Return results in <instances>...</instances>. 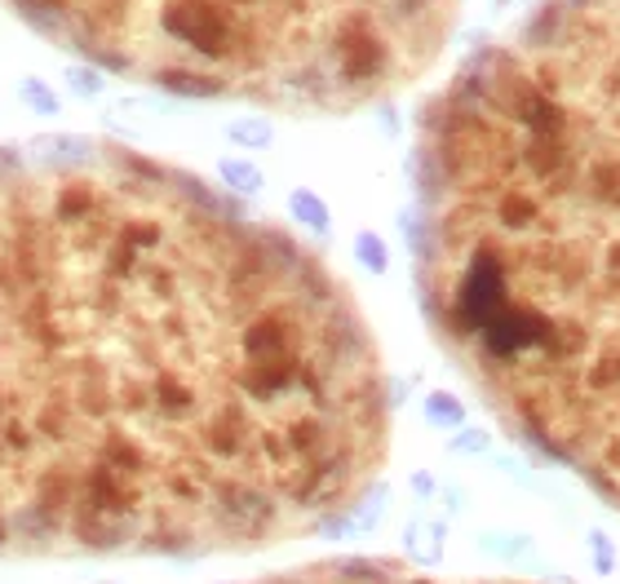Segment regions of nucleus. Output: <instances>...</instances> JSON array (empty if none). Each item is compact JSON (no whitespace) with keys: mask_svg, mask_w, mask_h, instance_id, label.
Returning a JSON list of instances; mask_svg holds the SVG:
<instances>
[{"mask_svg":"<svg viewBox=\"0 0 620 584\" xmlns=\"http://www.w3.org/2000/svg\"><path fill=\"white\" fill-rule=\"evenodd\" d=\"M257 584H457V580H435V575H417L408 566H391V562H324V566H301L288 575H270ZM466 584H483V580H466Z\"/></svg>","mask_w":620,"mask_h":584,"instance_id":"4","label":"nucleus"},{"mask_svg":"<svg viewBox=\"0 0 620 584\" xmlns=\"http://www.w3.org/2000/svg\"><path fill=\"white\" fill-rule=\"evenodd\" d=\"M417 279L488 408L620 509V0H536L430 98Z\"/></svg>","mask_w":620,"mask_h":584,"instance_id":"2","label":"nucleus"},{"mask_svg":"<svg viewBox=\"0 0 620 584\" xmlns=\"http://www.w3.org/2000/svg\"><path fill=\"white\" fill-rule=\"evenodd\" d=\"M116 76L279 111H355L408 89L461 0H10Z\"/></svg>","mask_w":620,"mask_h":584,"instance_id":"3","label":"nucleus"},{"mask_svg":"<svg viewBox=\"0 0 620 584\" xmlns=\"http://www.w3.org/2000/svg\"><path fill=\"white\" fill-rule=\"evenodd\" d=\"M391 386L346 283L116 142L0 147V553H244L351 513Z\"/></svg>","mask_w":620,"mask_h":584,"instance_id":"1","label":"nucleus"}]
</instances>
